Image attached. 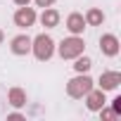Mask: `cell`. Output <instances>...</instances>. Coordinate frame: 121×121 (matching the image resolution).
<instances>
[{"label": "cell", "instance_id": "cell-1", "mask_svg": "<svg viewBox=\"0 0 121 121\" xmlns=\"http://www.w3.org/2000/svg\"><path fill=\"white\" fill-rule=\"evenodd\" d=\"M36 55H38L40 59H48V57L52 55V40H50L48 36H40V38L36 40Z\"/></svg>", "mask_w": 121, "mask_h": 121}, {"label": "cell", "instance_id": "cell-2", "mask_svg": "<svg viewBox=\"0 0 121 121\" xmlns=\"http://www.w3.org/2000/svg\"><path fill=\"white\" fill-rule=\"evenodd\" d=\"M81 50H83V43H81V40H76V38H71V40L62 43V57H74V55H78Z\"/></svg>", "mask_w": 121, "mask_h": 121}, {"label": "cell", "instance_id": "cell-3", "mask_svg": "<svg viewBox=\"0 0 121 121\" xmlns=\"http://www.w3.org/2000/svg\"><path fill=\"white\" fill-rule=\"evenodd\" d=\"M71 83H74V86L69 88L71 95H81V93H88V90H90V81H88V78H83V81L78 78V81H71Z\"/></svg>", "mask_w": 121, "mask_h": 121}, {"label": "cell", "instance_id": "cell-4", "mask_svg": "<svg viewBox=\"0 0 121 121\" xmlns=\"http://www.w3.org/2000/svg\"><path fill=\"white\" fill-rule=\"evenodd\" d=\"M102 50L107 55H116V38L114 36H104L102 38Z\"/></svg>", "mask_w": 121, "mask_h": 121}, {"label": "cell", "instance_id": "cell-5", "mask_svg": "<svg viewBox=\"0 0 121 121\" xmlns=\"http://www.w3.org/2000/svg\"><path fill=\"white\" fill-rule=\"evenodd\" d=\"M119 81H121L119 74H104V76H102V86H104V88H116Z\"/></svg>", "mask_w": 121, "mask_h": 121}, {"label": "cell", "instance_id": "cell-6", "mask_svg": "<svg viewBox=\"0 0 121 121\" xmlns=\"http://www.w3.org/2000/svg\"><path fill=\"white\" fill-rule=\"evenodd\" d=\"M17 22H19V24H31V22H33V12H31V10H22V12L17 14Z\"/></svg>", "mask_w": 121, "mask_h": 121}, {"label": "cell", "instance_id": "cell-7", "mask_svg": "<svg viewBox=\"0 0 121 121\" xmlns=\"http://www.w3.org/2000/svg\"><path fill=\"white\" fill-rule=\"evenodd\" d=\"M69 29H71V31H81V29H83V19H81L78 14H74V17L69 19Z\"/></svg>", "mask_w": 121, "mask_h": 121}, {"label": "cell", "instance_id": "cell-8", "mask_svg": "<svg viewBox=\"0 0 121 121\" xmlns=\"http://www.w3.org/2000/svg\"><path fill=\"white\" fill-rule=\"evenodd\" d=\"M29 50V38H17L14 40V52H24Z\"/></svg>", "mask_w": 121, "mask_h": 121}, {"label": "cell", "instance_id": "cell-9", "mask_svg": "<svg viewBox=\"0 0 121 121\" xmlns=\"http://www.w3.org/2000/svg\"><path fill=\"white\" fill-rule=\"evenodd\" d=\"M43 22H45V24H50V26H52V24H55V22H57V14H55V12H48V14H43Z\"/></svg>", "mask_w": 121, "mask_h": 121}, {"label": "cell", "instance_id": "cell-10", "mask_svg": "<svg viewBox=\"0 0 121 121\" xmlns=\"http://www.w3.org/2000/svg\"><path fill=\"white\" fill-rule=\"evenodd\" d=\"M88 19H90L93 24H100V22H102V14H100V12H90V14H88Z\"/></svg>", "mask_w": 121, "mask_h": 121}, {"label": "cell", "instance_id": "cell-11", "mask_svg": "<svg viewBox=\"0 0 121 121\" xmlns=\"http://www.w3.org/2000/svg\"><path fill=\"white\" fill-rule=\"evenodd\" d=\"M88 67H90L88 59H78V62H76V69H78V71H83V69H88Z\"/></svg>", "mask_w": 121, "mask_h": 121}, {"label": "cell", "instance_id": "cell-12", "mask_svg": "<svg viewBox=\"0 0 121 121\" xmlns=\"http://www.w3.org/2000/svg\"><path fill=\"white\" fill-rule=\"evenodd\" d=\"M90 107H100V95H93L90 97Z\"/></svg>", "mask_w": 121, "mask_h": 121}, {"label": "cell", "instance_id": "cell-13", "mask_svg": "<svg viewBox=\"0 0 121 121\" xmlns=\"http://www.w3.org/2000/svg\"><path fill=\"white\" fill-rule=\"evenodd\" d=\"M38 3H40V5H48V3H50V0H38Z\"/></svg>", "mask_w": 121, "mask_h": 121}, {"label": "cell", "instance_id": "cell-14", "mask_svg": "<svg viewBox=\"0 0 121 121\" xmlns=\"http://www.w3.org/2000/svg\"><path fill=\"white\" fill-rule=\"evenodd\" d=\"M17 3H19V5H24V3H29V0H17Z\"/></svg>", "mask_w": 121, "mask_h": 121}]
</instances>
